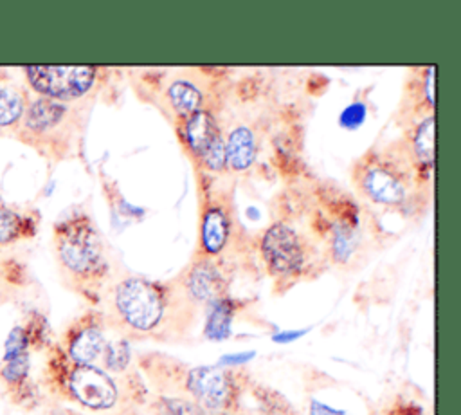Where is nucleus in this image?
Returning <instances> with one entry per match:
<instances>
[{
	"label": "nucleus",
	"mask_w": 461,
	"mask_h": 415,
	"mask_svg": "<svg viewBox=\"0 0 461 415\" xmlns=\"http://www.w3.org/2000/svg\"><path fill=\"white\" fill-rule=\"evenodd\" d=\"M187 301L180 287L126 274L110 289V316L124 334L146 336L158 332L171 310Z\"/></svg>",
	"instance_id": "f03ea898"
},
{
	"label": "nucleus",
	"mask_w": 461,
	"mask_h": 415,
	"mask_svg": "<svg viewBox=\"0 0 461 415\" xmlns=\"http://www.w3.org/2000/svg\"><path fill=\"white\" fill-rule=\"evenodd\" d=\"M434 67H416L403 83L396 123L409 128L434 114Z\"/></svg>",
	"instance_id": "9b49d317"
},
{
	"label": "nucleus",
	"mask_w": 461,
	"mask_h": 415,
	"mask_svg": "<svg viewBox=\"0 0 461 415\" xmlns=\"http://www.w3.org/2000/svg\"><path fill=\"white\" fill-rule=\"evenodd\" d=\"M27 345H29V336L22 327H14L11 330V334L7 336L5 341V354H4V361L18 357L22 354H27Z\"/></svg>",
	"instance_id": "4be33fe9"
},
{
	"label": "nucleus",
	"mask_w": 461,
	"mask_h": 415,
	"mask_svg": "<svg viewBox=\"0 0 461 415\" xmlns=\"http://www.w3.org/2000/svg\"><path fill=\"white\" fill-rule=\"evenodd\" d=\"M400 141L420 182L430 188L434 168V114L409 126Z\"/></svg>",
	"instance_id": "4468645a"
},
{
	"label": "nucleus",
	"mask_w": 461,
	"mask_h": 415,
	"mask_svg": "<svg viewBox=\"0 0 461 415\" xmlns=\"http://www.w3.org/2000/svg\"><path fill=\"white\" fill-rule=\"evenodd\" d=\"M185 390L203 411H221L234 397L232 379L221 366L205 364L189 368L185 374Z\"/></svg>",
	"instance_id": "9d476101"
},
{
	"label": "nucleus",
	"mask_w": 461,
	"mask_h": 415,
	"mask_svg": "<svg viewBox=\"0 0 461 415\" xmlns=\"http://www.w3.org/2000/svg\"><path fill=\"white\" fill-rule=\"evenodd\" d=\"M27 372H29V355L22 354L18 357H13V359L5 361L4 370H2V377L7 384L14 386V384H22L25 381Z\"/></svg>",
	"instance_id": "412c9836"
},
{
	"label": "nucleus",
	"mask_w": 461,
	"mask_h": 415,
	"mask_svg": "<svg viewBox=\"0 0 461 415\" xmlns=\"http://www.w3.org/2000/svg\"><path fill=\"white\" fill-rule=\"evenodd\" d=\"M67 390L74 401L94 411L112 410L119 401L115 379L95 364H74L67 375Z\"/></svg>",
	"instance_id": "0eeeda50"
},
{
	"label": "nucleus",
	"mask_w": 461,
	"mask_h": 415,
	"mask_svg": "<svg viewBox=\"0 0 461 415\" xmlns=\"http://www.w3.org/2000/svg\"><path fill=\"white\" fill-rule=\"evenodd\" d=\"M310 415H346L344 411L340 410H335L324 402H319V401H312L310 402Z\"/></svg>",
	"instance_id": "a878e982"
},
{
	"label": "nucleus",
	"mask_w": 461,
	"mask_h": 415,
	"mask_svg": "<svg viewBox=\"0 0 461 415\" xmlns=\"http://www.w3.org/2000/svg\"><path fill=\"white\" fill-rule=\"evenodd\" d=\"M56 254L61 269L79 283H101L110 272L104 240L85 215L56 227Z\"/></svg>",
	"instance_id": "7ed1b4c3"
},
{
	"label": "nucleus",
	"mask_w": 461,
	"mask_h": 415,
	"mask_svg": "<svg viewBox=\"0 0 461 415\" xmlns=\"http://www.w3.org/2000/svg\"><path fill=\"white\" fill-rule=\"evenodd\" d=\"M258 159V137L247 124L234 126L225 137V166L236 173L247 171Z\"/></svg>",
	"instance_id": "dca6fc26"
},
{
	"label": "nucleus",
	"mask_w": 461,
	"mask_h": 415,
	"mask_svg": "<svg viewBox=\"0 0 461 415\" xmlns=\"http://www.w3.org/2000/svg\"><path fill=\"white\" fill-rule=\"evenodd\" d=\"M366 117V106L364 103H353L349 105L342 115H340V124L346 126V128H357L358 124H362Z\"/></svg>",
	"instance_id": "b1692460"
},
{
	"label": "nucleus",
	"mask_w": 461,
	"mask_h": 415,
	"mask_svg": "<svg viewBox=\"0 0 461 415\" xmlns=\"http://www.w3.org/2000/svg\"><path fill=\"white\" fill-rule=\"evenodd\" d=\"M108 337L97 319L77 323L68 334L67 354L74 364H95L106 348Z\"/></svg>",
	"instance_id": "2eb2a0df"
},
{
	"label": "nucleus",
	"mask_w": 461,
	"mask_h": 415,
	"mask_svg": "<svg viewBox=\"0 0 461 415\" xmlns=\"http://www.w3.org/2000/svg\"><path fill=\"white\" fill-rule=\"evenodd\" d=\"M232 236V215L230 209L220 202H207L200 218V240L198 254L203 258H220L229 247Z\"/></svg>",
	"instance_id": "ddd939ff"
},
{
	"label": "nucleus",
	"mask_w": 461,
	"mask_h": 415,
	"mask_svg": "<svg viewBox=\"0 0 461 415\" xmlns=\"http://www.w3.org/2000/svg\"><path fill=\"white\" fill-rule=\"evenodd\" d=\"M176 134L187 153L203 170L220 173L225 166V135L211 110H200L175 121Z\"/></svg>",
	"instance_id": "39448f33"
},
{
	"label": "nucleus",
	"mask_w": 461,
	"mask_h": 415,
	"mask_svg": "<svg viewBox=\"0 0 461 415\" xmlns=\"http://www.w3.org/2000/svg\"><path fill=\"white\" fill-rule=\"evenodd\" d=\"M236 312V305L230 298L223 296L207 305L203 336L211 341H223L232 332V318Z\"/></svg>",
	"instance_id": "f3484780"
},
{
	"label": "nucleus",
	"mask_w": 461,
	"mask_h": 415,
	"mask_svg": "<svg viewBox=\"0 0 461 415\" xmlns=\"http://www.w3.org/2000/svg\"><path fill=\"white\" fill-rule=\"evenodd\" d=\"M27 81L41 97L68 103L95 90L104 69L81 67H25Z\"/></svg>",
	"instance_id": "423d86ee"
},
{
	"label": "nucleus",
	"mask_w": 461,
	"mask_h": 415,
	"mask_svg": "<svg viewBox=\"0 0 461 415\" xmlns=\"http://www.w3.org/2000/svg\"><path fill=\"white\" fill-rule=\"evenodd\" d=\"M131 363V350L126 339L117 337V339H108L106 348L101 355V368L106 370L108 374H121L124 372Z\"/></svg>",
	"instance_id": "a211bd4d"
},
{
	"label": "nucleus",
	"mask_w": 461,
	"mask_h": 415,
	"mask_svg": "<svg viewBox=\"0 0 461 415\" xmlns=\"http://www.w3.org/2000/svg\"><path fill=\"white\" fill-rule=\"evenodd\" d=\"M254 352H240V354H227L220 359V366H240L254 359Z\"/></svg>",
	"instance_id": "393cba45"
},
{
	"label": "nucleus",
	"mask_w": 461,
	"mask_h": 415,
	"mask_svg": "<svg viewBox=\"0 0 461 415\" xmlns=\"http://www.w3.org/2000/svg\"><path fill=\"white\" fill-rule=\"evenodd\" d=\"M23 94L13 87H0V126H11L23 115Z\"/></svg>",
	"instance_id": "6ab92c4d"
},
{
	"label": "nucleus",
	"mask_w": 461,
	"mask_h": 415,
	"mask_svg": "<svg viewBox=\"0 0 461 415\" xmlns=\"http://www.w3.org/2000/svg\"><path fill=\"white\" fill-rule=\"evenodd\" d=\"M158 404L162 415H205L194 401L182 397H160Z\"/></svg>",
	"instance_id": "aec40b11"
},
{
	"label": "nucleus",
	"mask_w": 461,
	"mask_h": 415,
	"mask_svg": "<svg viewBox=\"0 0 461 415\" xmlns=\"http://www.w3.org/2000/svg\"><path fill=\"white\" fill-rule=\"evenodd\" d=\"M72 117H77L76 110L72 106H68L67 103L40 97V99L32 101L29 110H27L25 130L38 135V137L49 139L52 135V141L61 139L65 143V148H67L68 141H70V135L63 134L61 130L63 128L70 130Z\"/></svg>",
	"instance_id": "f8f14e48"
},
{
	"label": "nucleus",
	"mask_w": 461,
	"mask_h": 415,
	"mask_svg": "<svg viewBox=\"0 0 461 415\" xmlns=\"http://www.w3.org/2000/svg\"><path fill=\"white\" fill-rule=\"evenodd\" d=\"M20 231V220L14 213L0 209V242L13 240Z\"/></svg>",
	"instance_id": "5701e85b"
},
{
	"label": "nucleus",
	"mask_w": 461,
	"mask_h": 415,
	"mask_svg": "<svg viewBox=\"0 0 461 415\" xmlns=\"http://www.w3.org/2000/svg\"><path fill=\"white\" fill-rule=\"evenodd\" d=\"M176 283L189 301L209 305L227 296L229 276L218 258L196 256Z\"/></svg>",
	"instance_id": "1a4fd4ad"
},
{
	"label": "nucleus",
	"mask_w": 461,
	"mask_h": 415,
	"mask_svg": "<svg viewBox=\"0 0 461 415\" xmlns=\"http://www.w3.org/2000/svg\"><path fill=\"white\" fill-rule=\"evenodd\" d=\"M259 251L272 276L295 278L312 265V256L317 253V247L294 226L274 222L265 229Z\"/></svg>",
	"instance_id": "20e7f679"
},
{
	"label": "nucleus",
	"mask_w": 461,
	"mask_h": 415,
	"mask_svg": "<svg viewBox=\"0 0 461 415\" xmlns=\"http://www.w3.org/2000/svg\"><path fill=\"white\" fill-rule=\"evenodd\" d=\"M162 92V99L166 103L160 105L162 112L176 119L185 117L189 114L200 112V110H211V97L209 92L212 90L207 81L202 83V74H191V72H175L166 78V81L158 88Z\"/></svg>",
	"instance_id": "6e6552de"
},
{
	"label": "nucleus",
	"mask_w": 461,
	"mask_h": 415,
	"mask_svg": "<svg viewBox=\"0 0 461 415\" xmlns=\"http://www.w3.org/2000/svg\"><path fill=\"white\" fill-rule=\"evenodd\" d=\"M306 332H308V330H283V332L274 334V336H272V341L281 343V345H285V343H292V341H295V339L303 337Z\"/></svg>",
	"instance_id": "bb28decb"
},
{
	"label": "nucleus",
	"mask_w": 461,
	"mask_h": 415,
	"mask_svg": "<svg viewBox=\"0 0 461 415\" xmlns=\"http://www.w3.org/2000/svg\"><path fill=\"white\" fill-rule=\"evenodd\" d=\"M351 179L367 202L391 209L414 206L421 197L429 198L430 193V188L420 182L400 139L371 148L358 157Z\"/></svg>",
	"instance_id": "f257e3e1"
}]
</instances>
